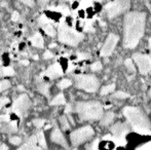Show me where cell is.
Returning <instances> with one entry per match:
<instances>
[{
	"instance_id": "cell-1",
	"label": "cell",
	"mask_w": 151,
	"mask_h": 150,
	"mask_svg": "<svg viewBox=\"0 0 151 150\" xmlns=\"http://www.w3.org/2000/svg\"><path fill=\"white\" fill-rule=\"evenodd\" d=\"M146 14L141 11L129 12L123 20V46L133 50L144 35Z\"/></svg>"
},
{
	"instance_id": "cell-2",
	"label": "cell",
	"mask_w": 151,
	"mask_h": 150,
	"mask_svg": "<svg viewBox=\"0 0 151 150\" xmlns=\"http://www.w3.org/2000/svg\"><path fill=\"white\" fill-rule=\"evenodd\" d=\"M122 114L127 118V121L138 133H148L151 128V122L140 108L133 106H127L122 109Z\"/></svg>"
},
{
	"instance_id": "cell-3",
	"label": "cell",
	"mask_w": 151,
	"mask_h": 150,
	"mask_svg": "<svg viewBox=\"0 0 151 150\" xmlns=\"http://www.w3.org/2000/svg\"><path fill=\"white\" fill-rule=\"evenodd\" d=\"M75 111L81 120H98L103 115V105L99 101H84L75 105Z\"/></svg>"
},
{
	"instance_id": "cell-4",
	"label": "cell",
	"mask_w": 151,
	"mask_h": 150,
	"mask_svg": "<svg viewBox=\"0 0 151 150\" xmlns=\"http://www.w3.org/2000/svg\"><path fill=\"white\" fill-rule=\"evenodd\" d=\"M58 37L59 40L61 42L68 45L75 46L77 45L79 42L82 41L83 39V34L79 33L77 31L73 30L70 27H68L65 24H61L59 26V31H58Z\"/></svg>"
},
{
	"instance_id": "cell-5",
	"label": "cell",
	"mask_w": 151,
	"mask_h": 150,
	"mask_svg": "<svg viewBox=\"0 0 151 150\" xmlns=\"http://www.w3.org/2000/svg\"><path fill=\"white\" fill-rule=\"evenodd\" d=\"M76 86L88 93H95L100 86V81L95 75L80 74L75 76Z\"/></svg>"
},
{
	"instance_id": "cell-6",
	"label": "cell",
	"mask_w": 151,
	"mask_h": 150,
	"mask_svg": "<svg viewBox=\"0 0 151 150\" xmlns=\"http://www.w3.org/2000/svg\"><path fill=\"white\" fill-rule=\"evenodd\" d=\"M131 6L129 0H114L104 6V11L107 14L108 18L113 19L119 16L120 14L125 12Z\"/></svg>"
},
{
	"instance_id": "cell-7",
	"label": "cell",
	"mask_w": 151,
	"mask_h": 150,
	"mask_svg": "<svg viewBox=\"0 0 151 150\" xmlns=\"http://www.w3.org/2000/svg\"><path fill=\"white\" fill-rule=\"evenodd\" d=\"M93 135H95L93 128L91 126H84L72 132L70 135V140L73 146L77 147L93 138Z\"/></svg>"
},
{
	"instance_id": "cell-8",
	"label": "cell",
	"mask_w": 151,
	"mask_h": 150,
	"mask_svg": "<svg viewBox=\"0 0 151 150\" xmlns=\"http://www.w3.org/2000/svg\"><path fill=\"white\" fill-rule=\"evenodd\" d=\"M31 106V101L29 99L28 95L22 94L14 100L12 104V111L17 113L19 116H25L27 111L29 110Z\"/></svg>"
},
{
	"instance_id": "cell-9",
	"label": "cell",
	"mask_w": 151,
	"mask_h": 150,
	"mask_svg": "<svg viewBox=\"0 0 151 150\" xmlns=\"http://www.w3.org/2000/svg\"><path fill=\"white\" fill-rule=\"evenodd\" d=\"M110 130H111V133H112V135H113L111 140L113 139L118 145L124 144L125 143L124 137L129 131V126H127V123H124V122H116V123H114L113 126H111Z\"/></svg>"
},
{
	"instance_id": "cell-10",
	"label": "cell",
	"mask_w": 151,
	"mask_h": 150,
	"mask_svg": "<svg viewBox=\"0 0 151 150\" xmlns=\"http://www.w3.org/2000/svg\"><path fill=\"white\" fill-rule=\"evenodd\" d=\"M133 60L135 61L141 74H147L151 71V57L143 54H134Z\"/></svg>"
},
{
	"instance_id": "cell-11",
	"label": "cell",
	"mask_w": 151,
	"mask_h": 150,
	"mask_svg": "<svg viewBox=\"0 0 151 150\" xmlns=\"http://www.w3.org/2000/svg\"><path fill=\"white\" fill-rule=\"evenodd\" d=\"M118 40H119L118 35L114 34V33H110L107 36V38H106V41H105V43H104V45L102 46V48H101V52H100L101 56L102 57L110 56V55L113 52Z\"/></svg>"
},
{
	"instance_id": "cell-12",
	"label": "cell",
	"mask_w": 151,
	"mask_h": 150,
	"mask_svg": "<svg viewBox=\"0 0 151 150\" xmlns=\"http://www.w3.org/2000/svg\"><path fill=\"white\" fill-rule=\"evenodd\" d=\"M50 140L54 143H56V144H59V145H61V146H63L64 148H66V149L69 148V145H68L63 133L61 132V130L59 128H55L54 130H52V134H50Z\"/></svg>"
},
{
	"instance_id": "cell-13",
	"label": "cell",
	"mask_w": 151,
	"mask_h": 150,
	"mask_svg": "<svg viewBox=\"0 0 151 150\" xmlns=\"http://www.w3.org/2000/svg\"><path fill=\"white\" fill-rule=\"evenodd\" d=\"M44 75L47 76L48 78H57L59 76L63 75V70H62V68L59 64H54L48 67L47 70L44 73Z\"/></svg>"
},
{
	"instance_id": "cell-14",
	"label": "cell",
	"mask_w": 151,
	"mask_h": 150,
	"mask_svg": "<svg viewBox=\"0 0 151 150\" xmlns=\"http://www.w3.org/2000/svg\"><path fill=\"white\" fill-rule=\"evenodd\" d=\"M0 131L5 134H12L18 131V126H17L16 121H9V122H4V123H0Z\"/></svg>"
},
{
	"instance_id": "cell-15",
	"label": "cell",
	"mask_w": 151,
	"mask_h": 150,
	"mask_svg": "<svg viewBox=\"0 0 151 150\" xmlns=\"http://www.w3.org/2000/svg\"><path fill=\"white\" fill-rule=\"evenodd\" d=\"M114 117H115V114L112 111H108L106 112L104 115H102V119H101V126H107L109 124L112 123V121L114 120Z\"/></svg>"
},
{
	"instance_id": "cell-16",
	"label": "cell",
	"mask_w": 151,
	"mask_h": 150,
	"mask_svg": "<svg viewBox=\"0 0 151 150\" xmlns=\"http://www.w3.org/2000/svg\"><path fill=\"white\" fill-rule=\"evenodd\" d=\"M30 41H31L32 45L35 46V47L43 48L44 41H43V38H42V36L40 35V33H36L34 36H32L30 38Z\"/></svg>"
},
{
	"instance_id": "cell-17",
	"label": "cell",
	"mask_w": 151,
	"mask_h": 150,
	"mask_svg": "<svg viewBox=\"0 0 151 150\" xmlns=\"http://www.w3.org/2000/svg\"><path fill=\"white\" fill-rule=\"evenodd\" d=\"M36 142H37V139H36V136H32L30 138L28 139V140L25 142V144L23 145V146H21L19 149L17 150H30L32 147L35 146Z\"/></svg>"
},
{
	"instance_id": "cell-18",
	"label": "cell",
	"mask_w": 151,
	"mask_h": 150,
	"mask_svg": "<svg viewBox=\"0 0 151 150\" xmlns=\"http://www.w3.org/2000/svg\"><path fill=\"white\" fill-rule=\"evenodd\" d=\"M14 75V70L12 67H0V77H9Z\"/></svg>"
},
{
	"instance_id": "cell-19",
	"label": "cell",
	"mask_w": 151,
	"mask_h": 150,
	"mask_svg": "<svg viewBox=\"0 0 151 150\" xmlns=\"http://www.w3.org/2000/svg\"><path fill=\"white\" fill-rule=\"evenodd\" d=\"M66 103V99H65V96L64 94H59L50 101V105H64Z\"/></svg>"
},
{
	"instance_id": "cell-20",
	"label": "cell",
	"mask_w": 151,
	"mask_h": 150,
	"mask_svg": "<svg viewBox=\"0 0 151 150\" xmlns=\"http://www.w3.org/2000/svg\"><path fill=\"white\" fill-rule=\"evenodd\" d=\"M36 139H37V142L39 143V145L41 146L42 149H46L47 146H46V141H45V137H44L43 132H39L36 136Z\"/></svg>"
},
{
	"instance_id": "cell-21",
	"label": "cell",
	"mask_w": 151,
	"mask_h": 150,
	"mask_svg": "<svg viewBox=\"0 0 151 150\" xmlns=\"http://www.w3.org/2000/svg\"><path fill=\"white\" fill-rule=\"evenodd\" d=\"M48 88H50L48 83L43 82V81H40L39 83H38V85H37L38 90H39L42 95H45V96H48Z\"/></svg>"
},
{
	"instance_id": "cell-22",
	"label": "cell",
	"mask_w": 151,
	"mask_h": 150,
	"mask_svg": "<svg viewBox=\"0 0 151 150\" xmlns=\"http://www.w3.org/2000/svg\"><path fill=\"white\" fill-rule=\"evenodd\" d=\"M114 90H115V84L114 83L108 84V85H105L102 88L101 95L102 96H105V95H108V94H110V93H112Z\"/></svg>"
},
{
	"instance_id": "cell-23",
	"label": "cell",
	"mask_w": 151,
	"mask_h": 150,
	"mask_svg": "<svg viewBox=\"0 0 151 150\" xmlns=\"http://www.w3.org/2000/svg\"><path fill=\"white\" fill-rule=\"evenodd\" d=\"M72 84V81L70 79H68V78H64V79H62L61 81H59L58 83V88H61V90H65V88H69L70 85Z\"/></svg>"
},
{
	"instance_id": "cell-24",
	"label": "cell",
	"mask_w": 151,
	"mask_h": 150,
	"mask_svg": "<svg viewBox=\"0 0 151 150\" xmlns=\"http://www.w3.org/2000/svg\"><path fill=\"white\" fill-rule=\"evenodd\" d=\"M60 124L64 131H67L70 128L69 121H68V118L66 116H61L60 117Z\"/></svg>"
},
{
	"instance_id": "cell-25",
	"label": "cell",
	"mask_w": 151,
	"mask_h": 150,
	"mask_svg": "<svg viewBox=\"0 0 151 150\" xmlns=\"http://www.w3.org/2000/svg\"><path fill=\"white\" fill-rule=\"evenodd\" d=\"M43 29H44V31H45V33L48 35V36L54 37L55 35H56V30H55V28L50 24H47L46 26H44Z\"/></svg>"
},
{
	"instance_id": "cell-26",
	"label": "cell",
	"mask_w": 151,
	"mask_h": 150,
	"mask_svg": "<svg viewBox=\"0 0 151 150\" xmlns=\"http://www.w3.org/2000/svg\"><path fill=\"white\" fill-rule=\"evenodd\" d=\"M86 150H99V140L96 139L88 145H86Z\"/></svg>"
},
{
	"instance_id": "cell-27",
	"label": "cell",
	"mask_w": 151,
	"mask_h": 150,
	"mask_svg": "<svg viewBox=\"0 0 151 150\" xmlns=\"http://www.w3.org/2000/svg\"><path fill=\"white\" fill-rule=\"evenodd\" d=\"M124 65H125V67H127V69L129 70V72H131V73H134L135 72V66H134V64H133V61L131 60V59H127L125 60V62H124Z\"/></svg>"
},
{
	"instance_id": "cell-28",
	"label": "cell",
	"mask_w": 151,
	"mask_h": 150,
	"mask_svg": "<svg viewBox=\"0 0 151 150\" xmlns=\"http://www.w3.org/2000/svg\"><path fill=\"white\" fill-rule=\"evenodd\" d=\"M129 95L127 93H124L122 90H119V92H116L115 94L113 95V98L115 99H120V100H123V99H127L129 98Z\"/></svg>"
},
{
	"instance_id": "cell-29",
	"label": "cell",
	"mask_w": 151,
	"mask_h": 150,
	"mask_svg": "<svg viewBox=\"0 0 151 150\" xmlns=\"http://www.w3.org/2000/svg\"><path fill=\"white\" fill-rule=\"evenodd\" d=\"M8 88H10V82L8 80H1L0 81V93L4 92Z\"/></svg>"
},
{
	"instance_id": "cell-30",
	"label": "cell",
	"mask_w": 151,
	"mask_h": 150,
	"mask_svg": "<svg viewBox=\"0 0 151 150\" xmlns=\"http://www.w3.org/2000/svg\"><path fill=\"white\" fill-rule=\"evenodd\" d=\"M32 122H33V124L36 126V128H42V126H44V123H45V120L42 119V118H36V119H34Z\"/></svg>"
},
{
	"instance_id": "cell-31",
	"label": "cell",
	"mask_w": 151,
	"mask_h": 150,
	"mask_svg": "<svg viewBox=\"0 0 151 150\" xmlns=\"http://www.w3.org/2000/svg\"><path fill=\"white\" fill-rule=\"evenodd\" d=\"M91 70L93 72H97V71L102 70V63L101 62H95L91 65Z\"/></svg>"
},
{
	"instance_id": "cell-32",
	"label": "cell",
	"mask_w": 151,
	"mask_h": 150,
	"mask_svg": "<svg viewBox=\"0 0 151 150\" xmlns=\"http://www.w3.org/2000/svg\"><path fill=\"white\" fill-rule=\"evenodd\" d=\"M8 140H9V142L12 143V145H20L21 143H22V139H21V137H18V136L10 137Z\"/></svg>"
},
{
	"instance_id": "cell-33",
	"label": "cell",
	"mask_w": 151,
	"mask_h": 150,
	"mask_svg": "<svg viewBox=\"0 0 151 150\" xmlns=\"http://www.w3.org/2000/svg\"><path fill=\"white\" fill-rule=\"evenodd\" d=\"M38 24L43 28L44 26H46L47 24H50V21H48V19L46 18L45 16H41L39 19H38Z\"/></svg>"
},
{
	"instance_id": "cell-34",
	"label": "cell",
	"mask_w": 151,
	"mask_h": 150,
	"mask_svg": "<svg viewBox=\"0 0 151 150\" xmlns=\"http://www.w3.org/2000/svg\"><path fill=\"white\" fill-rule=\"evenodd\" d=\"M59 10H60L63 14H65V16H68V14H70L69 8H68L66 5H60V6H59Z\"/></svg>"
},
{
	"instance_id": "cell-35",
	"label": "cell",
	"mask_w": 151,
	"mask_h": 150,
	"mask_svg": "<svg viewBox=\"0 0 151 150\" xmlns=\"http://www.w3.org/2000/svg\"><path fill=\"white\" fill-rule=\"evenodd\" d=\"M8 102H9L8 98H6V97H0V109L3 108Z\"/></svg>"
},
{
	"instance_id": "cell-36",
	"label": "cell",
	"mask_w": 151,
	"mask_h": 150,
	"mask_svg": "<svg viewBox=\"0 0 151 150\" xmlns=\"http://www.w3.org/2000/svg\"><path fill=\"white\" fill-rule=\"evenodd\" d=\"M23 4H25L26 6H29V7H33L35 5V2L34 0H20Z\"/></svg>"
},
{
	"instance_id": "cell-37",
	"label": "cell",
	"mask_w": 151,
	"mask_h": 150,
	"mask_svg": "<svg viewBox=\"0 0 151 150\" xmlns=\"http://www.w3.org/2000/svg\"><path fill=\"white\" fill-rule=\"evenodd\" d=\"M4 122H9V115L8 114L0 115V123H4Z\"/></svg>"
},
{
	"instance_id": "cell-38",
	"label": "cell",
	"mask_w": 151,
	"mask_h": 150,
	"mask_svg": "<svg viewBox=\"0 0 151 150\" xmlns=\"http://www.w3.org/2000/svg\"><path fill=\"white\" fill-rule=\"evenodd\" d=\"M138 150H151V142H148L146 144L142 145L141 147H139Z\"/></svg>"
},
{
	"instance_id": "cell-39",
	"label": "cell",
	"mask_w": 151,
	"mask_h": 150,
	"mask_svg": "<svg viewBox=\"0 0 151 150\" xmlns=\"http://www.w3.org/2000/svg\"><path fill=\"white\" fill-rule=\"evenodd\" d=\"M19 19H20V14H19L18 11H14L12 14V21H14V22H18Z\"/></svg>"
},
{
	"instance_id": "cell-40",
	"label": "cell",
	"mask_w": 151,
	"mask_h": 150,
	"mask_svg": "<svg viewBox=\"0 0 151 150\" xmlns=\"http://www.w3.org/2000/svg\"><path fill=\"white\" fill-rule=\"evenodd\" d=\"M52 54L50 52V50H45L43 54V59L47 60V59H52Z\"/></svg>"
},
{
	"instance_id": "cell-41",
	"label": "cell",
	"mask_w": 151,
	"mask_h": 150,
	"mask_svg": "<svg viewBox=\"0 0 151 150\" xmlns=\"http://www.w3.org/2000/svg\"><path fill=\"white\" fill-rule=\"evenodd\" d=\"M88 57V54H83V52H79L78 54V60H84Z\"/></svg>"
},
{
	"instance_id": "cell-42",
	"label": "cell",
	"mask_w": 151,
	"mask_h": 150,
	"mask_svg": "<svg viewBox=\"0 0 151 150\" xmlns=\"http://www.w3.org/2000/svg\"><path fill=\"white\" fill-rule=\"evenodd\" d=\"M50 0H39V1H38V3L40 4V5H45L46 3H47V2H50Z\"/></svg>"
},
{
	"instance_id": "cell-43",
	"label": "cell",
	"mask_w": 151,
	"mask_h": 150,
	"mask_svg": "<svg viewBox=\"0 0 151 150\" xmlns=\"http://www.w3.org/2000/svg\"><path fill=\"white\" fill-rule=\"evenodd\" d=\"M71 111H72V106L71 105H67V107H66V109H65V112L69 113V112H71Z\"/></svg>"
},
{
	"instance_id": "cell-44",
	"label": "cell",
	"mask_w": 151,
	"mask_h": 150,
	"mask_svg": "<svg viewBox=\"0 0 151 150\" xmlns=\"http://www.w3.org/2000/svg\"><path fill=\"white\" fill-rule=\"evenodd\" d=\"M8 147L6 146L5 144H1V146H0V150H7Z\"/></svg>"
},
{
	"instance_id": "cell-45",
	"label": "cell",
	"mask_w": 151,
	"mask_h": 150,
	"mask_svg": "<svg viewBox=\"0 0 151 150\" xmlns=\"http://www.w3.org/2000/svg\"><path fill=\"white\" fill-rule=\"evenodd\" d=\"M30 150H42L41 147H37V146H34V147H32V148Z\"/></svg>"
},
{
	"instance_id": "cell-46",
	"label": "cell",
	"mask_w": 151,
	"mask_h": 150,
	"mask_svg": "<svg viewBox=\"0 0 151 150\" xmlns=\"http://www.w3.org/2000/svg\"><path fill=\"white\" fill-rule=\"evenodd\" d=\"M21 64H24V65H26V66H27V65H28L29 64V61H21Z\"/></svg>"
},
{
	"instance_id": "cell-47",
	"label": "cell",
	"mask_w": 151,
	"mask_h": 150,
	"mask_svg": "<svg viewBox=\"0 0 151 150\" xmlns=\"http://www.w3.org/2000/svg\"><path fill=\"white\" fill-rule=\"evenodd\" d=\"M148 45H149V48H151V37L149 38V40H148Z\"/></svg>"
},
{
	"instance_id": "cell-48",
	"label": "cell",
	"mask_w": 151,
	"mask_h": 150,
	"mask_svg": "<svg viewBox=\"0 0 151 150\" xmlns=\"http://www.w3.org/2000/svg\"><path fill=\"white\" fill-rule=\"evenodd\" d=\"M95 1H97V2H101L102 0H95Z\"/></svg>"
},
{
	"instance_id": "cell-49",
	"label": "cell",
	"mask_w": 151,
	"mask_h": 150,
	"mask_svg": "<svg viewBox=\"0 0 151 150\" xmlns=\"http://www.w3.org/2000/svg\"><path fill=\"white\" fill-rule=\"evenodd\" d=\"M62 1H71V0H62Z\"/></svg>"
},
{
	"instance_id": "cell-50",
	"label": "cell",
	"mask_w": 151,
	"mask_h": 150,
	"mask_svg": "<svg viewBox=\"0 0 151 150\" xmlns=\"http://www.w3.org/2000/svg\"><path fill=\"white\" fill-rule=\"evenodd\" d=\"M150 97H151V90H150Z\"/></svg>"
}]
</instances>
